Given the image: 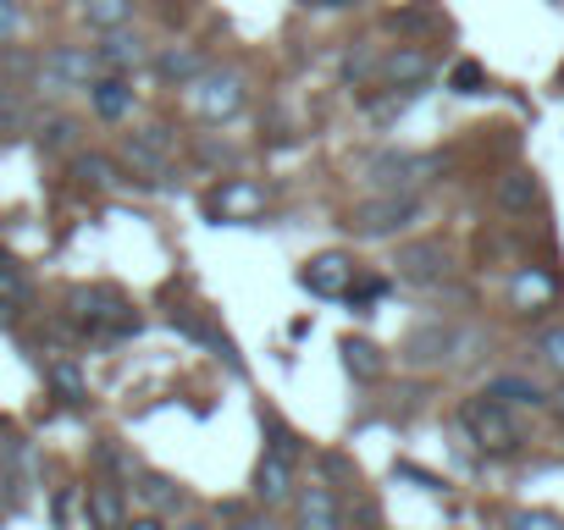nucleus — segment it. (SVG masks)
Listing matches in <instances>:
<instances>
[{"label":"nucleus","instance_id":"6","mask_svg":"<svg viewBox=\"0 0 564 530\" xmlns=\"http://www.w3.org/2000/svg\"><path fill=\"white\" fill-rule=\"evenodd\" d=\"M172 155H177V139L166 128H144V133H128V161L139 172H150V183H166L172 177Z\"/></svg>","mask_w":564,"mask_h":530},{"label":"nucleus","instance_id":"21","mask_svg":"<svg viewBox=\"0 0 564 530\" xmlns=\"http://www.w3.org/2000/svg\"><path fill=\"white\" fill-rule=\"evenodd\" d=\"M133 492H139L155 514H177V508H183V486H177V481H166V475H155V470H144Z\"/></svg>","mask_w":564,"mask_h":530},{"label":"nucleus","instance_id":"16","mask_svg":"<svg viewBox=\"0 0 564 530\" xmlns=\"http://www.w3.org/2000/svg\"><path fill=\"white\" fill-rule=\"evenodd\" d=\"M294 514H300V525H311V530H338V525H344V503L333 497V486L300 492V497H294Z\"/></svg>","mask_w":564,"mask_h":530},{"label":"nucleus","instance_id":"17","mask_svg":"<svg viewBox=\"0 0 564 530\" xmlns=\"http://www.w3.org/2000/svg\"><path fill=\"white\" fill-rule=\"evenodd\" d=\"M95 62H100V73H133L144 62V45L128 29H106V40L95 45Z\"/></svg>","mask_w":564,"mask_h":530},{"label":"nucleus","instance_id":"9","mask_svg":"<svg viewBox=\"0 0 564 530\" xmlns=\"http://www.w3.org/2000/svg\"><path fill=\"white\" fill-rule=\"evenodd\" d=\"M393 265H399V277H404V283H415V288H437V283L448 277V249H443V243H404Z\"/></svg>","mask_w":564,"mask_h":530},{"label":"nucleus","instance_id":"2","mask_svg":"<svg viewBox=\"0 0 564 530\" xmlns=\"http://www.w3.org/2000/svg\"><path fill=\"white\" fill-rule=\"evenodd\" d=\"M67 310H73V321H78L84 332H106V338H128V332H139V316H133L128 299L111 294V288H73Z\"/></svg>","mask_w":564,"mask_h":530},{"label":"nucleus","instance_id":"28","mask_svg":"<svg viewBox=\"0 0 564 530\" xmlns=\"http://www.w3.org/2000/svg\"><path fill=\"white\" fill-rule=\"evenodd\" d=\"M448 89H454V95H481V89H487V73H481V62H454V73H448Z\"/></svg>","mask_w":564,"mask_h":530},{"label":"nucleus","instance_id":"19","mask_svg":"<svg viewBox=\"0 0 564 530\" xmlns=\"http://www.w3.org/2000/svg\"><path fill=\"white\" fill-rule=\"evenodd\" d=\"M89 100H95V111H100L106 122H122V117L133 111V89H128V78H122V73L95 78V84H89Z\"/></svg>","mask_w":564,"mask_h":530},{"label":"nucleus","instance_id":"29","mask_svg":"<svg viewBox=\"0 0 564 530\" xmlns=\"http://www.w3.org/2000/svg\"><path fill=\"white\" fill-rule=\"evenodd\" d=\"M0 294H7L12 305H18V299H29V277L18 272V260H12L7 249H0Z\"/></svg>","mask_w":564,"mask_h":530},{"label":"nucleus","instance_id":"32","mask_svg":"<svg viewBox=\"0 0 564 530\" xmlns=\"http://www.w3.org/2000/svg\"><path fill=\"white\" fill-rule=\"evenodd\" d=\"M536 354H542V360L564 376V327H547V332L536 338Z\"/></svg>","mask_w":564,"mask_h":530},{"label":"nucleus","instance_id":"8","mask_svg":"<svg viewBox=\"0 0 564 530\" xmlns=\"http://www.w3.org/2000/svg\"><path fill=\"white\" fill-rule=\"evenodd\" d=\"M166 321H172V332H183V338L205 343L210 354H221V360H227L232 371L243 365V360H238V349H232V338H227V332H221V327H216L210 316H199L194 305H172V316H166Z\"/></svg>","mask_w":564,"mask_h":530},{"label":"nucleus","instance_id":"20","mask_svg":"<svg viewBox=\"0 0 564 530\" xmlns=\"http://www.w3.org/2000/svg\"><path fill=\"white\" fill-rule=\"evenodd\" d=\"M487 393L503 398L509 409H542L547 404V393L536 382H525V376H498V382H487Z\"/></svg>","mask_w":564,"mask_h":530},{"label":"nucleus","instance_id":"35","mask_svg":"<svg viewBox=\"0 0 564 530\" xmlns=\"http://www.w3.org/2000/svg\"><path fill=\"white\" fill-rule=\"evenodd\" d=\"M509 525H514V530H558V514H542V508H525V514H514Z\"/></svg>","mask_w":564,"mask_h":530},{"label":"nucleus","instance_id":"11","mask_svg":"<svg viewBox=\"0 0 564 530\" xmlns=\"http://www.w3.org/2000/svg\"><path fill=\"white\" fill-rule=\"evenodd\" d=\"M553 299H558V277L547 272V265H525V272L509 277V305H514L520 316H536V310H547Z\"/></svg>","mask_w":564,"mask_h":530},{"label":"nucleus","instance_id":"33","mask_svg":"<svg viewBox=\"0 0 564 530\" xmlns=\"http://www.w3.org/2000/svg\"><path fill=\"white\" fill-rule=\"evenodd\" d=\"M73 133H78V128H73L67 117H56V122L40 128V144H45V150H62V144H73Z\"/></svg>","mask_w":564,"mask_h":530},{"label":"nucleus","instance_id":"36","mask_svg":"<svg viewBox=\"0 0 564 530\" xmlns=\"http://www.w3.org/2000/svg\"><path fill=\"white\" fill-rule=\"evenodd\" d=\"M377 67H382V62H377L371 51H360V56H349V67H344V73H349L355 84H371V73H377Z\"/></svg>","mask_w":564,"mask_h":530},{"label":"nucleus","instance_id":"10","mask_svg":"<svg viewBox=\"0 0 564 530\" xmlns=\"http://www.w3.org/2000/svg\"><path fill=\"white\" fill-rule=\"evenodd\" d=\"M95 73H100V62H95L89 51H78V45H56V51L45 56V84H51V89H89Z\"/></svg>","mask_w":564,"mask_h":530},{"label":"nucleus","instance_id":"25","mask_svg":"<svg viewBox=\"0 0 564 530\" xmlns=\"http://www.w3.org/2000/svg\"><path fill=\"white\" fill-rule=\"evenodd\" d=\"M45 382L62 393V404H84V398H89V382L78 376L73 360H51V365H45Z\"/></svg>","mask_w":564,"mask_h":530},{"label":"nucleus","instance_id":"26","mask_svg":"<svg viewBox=\"0 0 564 530\" xmlns=\"http://www.w3.org/2000/svg\"><path fill=\"white\" fill-rule=\"evenodd\" d=\"M344 365H349L355 382H377V376H382V354H377L366 338H349V343H344Z\"/></svg>","mask_w":564,"mask_h":530},{"label":"nucleus","instance_id":"4","mask_svg":"<svg viewBox=\"0 0 564 530\" xmlns=\"http://www.w3.org/2000/svg\"><path fill=\"white\" fill-rule=\"evenodd\" d=\"M437 172V155H377L366 166V183L377 194H421Z\"/></svg>","mask_w":564,"mask_h":530},{"label":"nucleus","instance_id":"22","mask_svg":"<svg viewBox=\"0 0 564 530\" xmlns=\"http://www.w3.org/2000/svg\"><path fill=\"white\" fill-rule=\"evenodd\" d=\"M155 73H161L166 84H194V78L205 73V56H199V51H188V45H172V51L155 62Z\"/></svg>","mask_w":564,"mask_h":530},{"label":"nucleus","instance_id":"30","mask_svg":"<svg viewBox=\"0 0 564 530\" xmlns=\"http://www.w3.org/2000/svg\"><path fill=\"white\" fill-rule=\"evenodd\" d=\"M260 426H265V437H271V453H289V459H300V437H294L289 426H282L276 415H265Z\"/></svg>","mask_w":564,"mask_h":530},{"label":"nucleus","instance_id":"1","mask_svg":"<svg viewBox=\"0 0 564 530\" xmlns=\"http://www.w3.org/2000/svg\"><path fill=\"white\" fill-rule=\"evenodd\" d=\"M459 426H465V437H470L481 453H514V448H520V426H514L509 404H503V398H492V393L465 398Z\"/></svg>","mask_w":564,"mask_h":530},{"label":"nucleus","instance_id":"5","mask_svg":"<svg viewBox=\"0 0 564 530\" xmlns=\"http://www.w3.org/2000/svg\"><path fill=\"white\" fill-rule=\"evenodd\" d=\"M194 84H199L194 89V106H199L205 122H227V117L243 111V78H232V73H199Z\"/></svg>","mask_w":564,"mask_h":530},{"label":"nucleus","instance_id":"24","mask_svg":"<svg viewBox=\"0 0 564 530\" xmlns=\"http://www.w3.org/2000/svg\"><path fill=\"white\" fill-rule=\"evenodd\" d=\"M84 23L89 29H128L133 23V0H84Z\"/></svg>","mask_w":564,"mask_h":530},{"label":"nucleus","instance_id":"14","mask_svg":"<svg viewBox=\"0 0 564 530\" xmlns=\"http://www.w3.org/2000/svg\"><path fill=\"white\" fill-rule=\"evenodd\" d=\"M260 205H265V194L254 183H227L205 199V210L221 216V221H249V216H260Z\"/></svg>","mask_w":564,"mask_h":530},{"label":"nucleus","instance_id":"39","mask_svg":"<svg viewBox=\"0 0 564 530\" xmlns=\"http://www.w3.org/2000/svg\"><path fill=\"white\" fill-rule=\"evenodd\" d=\"M0 464H7V442H0Z\"/></svg>","mask_w":564,"mask_h":530},{"label":"nucleus","instance_id":"31","mask_svg":"<svg viewBox=\"0 0 564 530\" xmlns=\"http://www.w3.org/2000/svg\"><path fill=\"white\" fill-rule=\"evenodd\" d=\"M382 294H388V283H382V277H355L344 299H355V310H366V305H377Z\"/></svg>","mask_w":564,"mask_h":530},{"label":"nucleus","instance_id":"3","mask_svg":"<svg viewBox=\"0 0 564 530\" xmlns=\"http://www.w3.org/2000/svg\"><path fill=\"white\" fill-rule=\"evenodd\" d=\"M421 216V194H371L349 210V232L355 238H393Z\"/></svg>","mask_w":564,"mask_h":530},{"label":"nucleus","instance_id":"18","mask_svg":"<svg viewBox=\"0 0 564 530\" xmlns=\"http://www.w3.org/2000/svg\"><path fill=\"white\" fill-rule=\"evenodd\" d=\"M382 84H393V89H426V78H432V62L421 56V51H393L382 67Z\"/></svg>","mask_w":564,"mask_h":530},{"label":"nucleus","instance_id":"15","mask_svg":"<svg viewBox=\"0 0 564 530\" xmlns=\"http://www.w3.org/2000/svg\"><path fill=\"white\" fill-rule=\"evenodd\" d=\"M454 343H459V332H454V327H443V321H432V327L410 332V343H404V360H410V365H443Z\"/></svg>","mask_w":564,"mask_h":530},{"label":"nucleus","instance_id":"12","mask_svg":"<svg viewBox=\"0 0 564 530\" xmlns=\"http://www.w3.org/2000/svg\"><path fill=\"white\" fill-rule=\"evenodd\" d=\"M294 497V459L289 453H265L254 464V503L276 508V503H289Z\"/></svg>","mask_w":564,"mask_h":530},{"label":"nucleus","instance_id":"23","mask_svg":"<svg viewBox=\"0 0 564 530\" xmlns=\"http://www.w3.org/2000/svg\"><path fill=\"white\" fill-rule=\"evenodd\" d=\"M73 177H78L84 188H95V194H111V188L122 183V172H117L106 155H78V161H73Z\"/></svg>","mask_w":564,"mask_h":530},{"label":"nucleus","instance_id":"38","mask_svg":"<svg viewBox=\"0 0 564 530\" xmlns=\"http://www.w3.org/2000/svg\"><path fill=\"white\" fill-rule=\"evenodd\" d=\"M311 7H349V0H311Z\"/></svg>","mask_w":564,"mask_h":530},{"label":"nucleus","instance_id":"7","mask_svg":"<svg viewBox=\"0 0 564 530\" xmlns=\"http://www.w3.org/2000/svg\"><path fill=\"white\" fill-rule=\"evenodd\" d=\"M300 283L316 294V299H344L349 294V283H355V260L349 254H338V249H327V254H316L305 272H300Z\"/></svg>","mask_w":564,"mask_h":530},{"label":"nucleus","instance_id":"34","mask_svg":"<svg viewBox=\"0 0 564 530\" xmlns=\"http://www.w3.org/2000/svg\"><path fill=\"white\" fill-rule=\"evenodd\" d=\"M23 29V12H18V0H0V45H12Z\"/></svg>","mask_w":564,"mask_h":530},{"label":"nucleus","instance_id":"27","mask_svg":"<svg viewBox=\"0 0 564 530\" xmlns=\"http://www.w3.org/2000/svg\"><path fill=\"white\" fill-rule=\"evenodd\" d=\"M89 525H122V497H117V486H95V492H89Z\"/></svg>","mask_w":564,"mask_h":530},{"label":"nucleus","instance_id":"37","mask_svg":"<svg viewBox=\"0 0 564 530\" xmlns=\"http://www.w3.org/2000/svg\"><path fill=\"white\" fill-rule=\"evenodd\" d=\"M547 409H553V415L564 420V393H553V398H547Z\"/></svg>","mask_w":564,"mask_h":530},{"label":"nucleus","instance_id":"13","mask_svg":"<svg viewBox=\"0 0 564 530\" xmlns=\"http://www.w3.org/2000/svg\"><path fill=\"white\" fill-rule=\"evenodd\" d=\"M492 199H498V210H509V216H525V210H536V199H542V183H536V172L514 166V172H503V177H498Z\"/></svg>","mask_w":564,"mask_h":530}]
</instances>
